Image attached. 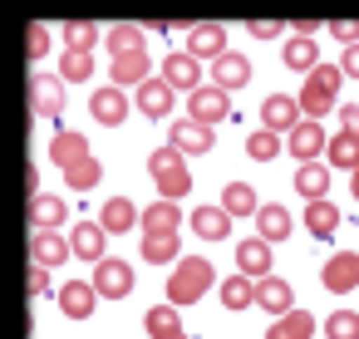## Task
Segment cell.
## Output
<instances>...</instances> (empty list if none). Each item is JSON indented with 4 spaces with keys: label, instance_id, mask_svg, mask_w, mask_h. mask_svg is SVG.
<instances>
[{
    "label": "cell",
    "instance_id": "1",
    "mask_svg": "<svg viewBox=\"0 0 359 339\" xmlns=\"http://www.w3.org/2000/svg\"><path fill=\"white\" fill-rule=\"evenodd\" d=\"M217 285V270H212V261L207 256H182L177 265H172V275H168V305H192V300H202L207 290Z\"/></svg>",
    "mask_w": 359,
    "mask_h": 339
},
{
    "label": "cell",
    "instance_id": "2",
    "mask_svg": "<svg viewBox=\"0 0 359 339\" xmlns=\"http://www.w3.org/2000/svg\"><path fill=\"white\" fill-rule=\"evenodd\" d=\"M339 79L344 69L339 64H315L300 84V113L305 118H325L330 109H339Z\"/></svg>",
    "mask_w": 359,
    "mask_h": 339
},
{
    "label": "cell",
    "instance_id": "3",
    "mask_svg": "<svg viewBox=\"0 0 359 339\" xmlns=\"http://www.w3.org/2000/svg\"><path fill=\"white\" fill-rule=\"evenodd\" d=\"M148 172H153V182H158L163 202H177V197H187V192H192L187 153H177L172 143H163V148H153V153H148Z\"/></svg>",
    "mask_w": 359,
    "mask_h": 339
},
{
    "label": "cell",
    "instance_id": "4",
    "mask_svg": "<svg viewBox=\"0 0 359 339\" xmlns=\"http://www.w3.org/2000/svg\"><path fill=\"white\" fill-rule=\"evenodd\" d=\"M187 118H197V123H207V128L226 123V118H231V94L217 89V84H202L197 94H187Z\"/></svg>",
    "mask_w": 359,
    "mask_h": 339
},
{
    "label": "cell",
    "instance_id": "5",
    "mask_svg": "<svg viewBox=\"0 0 359 339\" xmlns=\"http://www.w3.org/2000/svg\"><path fill=\"white\" fill-rule=\"evenodd\" d=\"M325 148H330V138H325L320 118H300V123L285 133V153H290L295 162H320Z\"/></svg>",
    "mask_w": 359,
    "mask_h": 339
},
{
    "label": "cell",
    "instance_id": "6",
    "mask_svg": "<svg viewBox=\"0 0 359 339\" xmlns=\"http://www.w3.org/2000/svg\"><path fill=\"white\" fill-rule=\"evenodd\" d=\"M94 290H99L104 300H123V295L133 290V265L118 261V256H104V261L94 265Z\"/></svg>",
    "mask_w": 359,
    "mask_h": 339
},
{
    "label": "cell",
    "instance_id": "7",
    "mask_svg": "<svg viewBox=\"0 0 359 339\" xmlns=\"http://www.w3.org/2000/svg\"><path fill=\"white\" fill-rule=\"evenodd\" d=\"M320 285H325L330 295H349V290L359 285V256H354V251H334V256L320 265Z\"/></svg>",
    "mask_w": 359,
    "mask_h": 339
},
{
    "label": "cell",
    "instance_id": "8",
    "mask_svg": "<svg viewBox=\"0 0 359 339\" xmlns=\"http://www.w3.org/2000/svg\"><path fill=\"white\" fill-rule=\"evenodd\" d=\"M163 79H168L172 89H182V94H197V89H202V60L187 55V50H177V55L163 60Z\"/></svg>",
    "mask_w": 359,
    "mask_h": 339
},
{
    "label": "cell",
    "instance_id": "9",
    "mask_svg": "<svg viewBox=\"0 0 359 339\" xmlns=\"http://www.w3.org/2000/svg\"><path fill=\"white\" fill-rule=\"evenodd\" d=\"M128 99H123V89L118 84H109V89H94L89 94V113H94V123H104V128H118L123 118H128Z\"/></svg>",
    "mask_w": 359,
    "mask_h": 339
},
{
    "label": "cell",
    "instance_id": "10",
    "mask_svg": "<svg viewBox=\"0 0 359 339\" xmlns=\"http://www.w3.org/2000/svg\"><path fill=\"white\" fill-rule=\"evenodd\" d=\"M212 84H217V89H226V94L246 89V84H251V60H246V55H236V50H226L222 60H212Z\"/></svg>",
    "mask_w": 359,
    "mask_h": 339
},
{
    "label": "cell",
    "instance_id": "11",
    "mask_svg": "<svg viewBox=\"0 0 359 339\" xmlns=\"http://www.w3.org/2000/svg\"><path fill=\"white\" fill-rule=\"evenodd\" d=\"M300 118H305L300 113V99H290V94H271L261 104V128H271V133H290Z\"/></svg>",
    "mask_w": 359,
    "mask_h": 339
},
{
    "label": "cell",
    "instance_id": "12",
    "mask_svg": "<svg viewBox=\"0 0 359 339\" xmlns=\"http://www.w3.org/2000/svg\"><path fill=\"white\" fill-rule=\"evenodd\" d=\"M271 241L266 236H246V241H236V265H241V275H251V280H266L271 275Z\"/></svg>",
    "mask_w": 359,
    "mask_h": 339
},
{
    "label": "cell",
    "instance_id": "13",
    "mask_svg": "<svg viewBox=\"0 0 359 339\" xmlns=\"http://www.w3.org/2000/svg\"><path fill=\"white\" fill-rule=\"evenodd\" d=\"M99 300H104V295L94 290V280H65V285H60V310H65L69 319H89Z\"/></svg>",
    "mask_w": 359,
    "mask_h": 339
},
{
    "label": "cell",
    "instance_id": "14",
    "mask_svg": "<svg viewBox=\"0 0 359 339\" xmlns=\"http://www.w3.org/2000/svg\"><path fill=\"white\" fill-rule=\"evenodd\" d=\"M30 104H35L40 118H55L65 109V79L60 74H35L30 79Z\"/></svg>",
    "mask_w": 359,
    "mask_h": 339
},
{
    "label": "cell",
    "instance_id": "15",
    "mask_svg": "<svg viewBox=\"0 0 359 339\" xmlns=\"http://www.w3.org/2000/svg\"><path fill=\"white\" fill-rule=\"evenodd\" d=\"M172 94H177V89H172L168 79H143L138 94H133V109H143V118H168Z\"/></svg>",
    "mask_w": 359,
    "mask_h": 339
},
{
    "label": "cell",
    "instance_id": "16",
    "mask_svg": "<svg viewBox=\"0 0 359 339\" xmlns=\"http://www.w3.org/2000/svg\"><path fill=\"white\" fill-rule=\"evenodd\" d=\"M168 143L177 148V153H212V128L207 123H197V118H177L172 128H168Z\"/></svg>",
    "mask_w": 359,
    "mask_h": 339
},
{
    "label": "cell",
    "instance_id": "17",
    "mask_svg": "<svg viewBox=\"0 0 359 339\" xmlns=\"http://www.w3.org/2000/svg\"><path fill=\"white\" fill-rule=\"evenodd\" d=\"M69 251H74V246H69L60 231H50V226H35V231H30V261H35V265H60Z\"/></svg>",
    "mask_w": 359,
    "mask_h": 339
},
{
    "label": "cell",
    "instance_id": "18",
    "mask_svg": "<svg viewBox=\"0 0 359 339\" xmlns=\"http://www.w3.org/2000/svg\"><path fill=\"white\" fill-rule=\"evenodd\" d=\"M187 55H197V60H222V55H226V25H192Z\"/></svg>",
    "mask_w": 359,
    "mask_h": 339
},
{
    "label": "cell",
    "instance_id": "19",
    "mask_svg": "<svg viewBox=\"0 0 359 339\" xmlns=\"http://www.w3.org/2000/svg\"><path fill=\"white\" fill-rule=\"evenodd\" d=\"M104 236H109V231H104L99 221H74L69 246H74L79 261H94V265H99V261H104Z\"/></svg>",
    "mask_w": 359,
    "mask_h": 339
},
{
    "label": "cell",
    "instance_id": "20",
    "mask_svg": "<svg viewBox=\"0 0 359 339\" xmlns=\"http://www.w3.org/2000/svg\"><path fill=\"white\" fill-rule=\"evenodd\" d=\"M256 305L271 310V314H290L295 310V290L280 275H266V280H256Z\"/></svg>",
    "mask_w": 359,
    "mask_h": 339
},
{
    "label": "cell",
    "instance_id": "21",
    "mask_svg": "<svg viewBox=\"0 0 359 339\" xmlns=\"http://www.w3.org/2000/svg\"><path fill=\"white\" fill-rule=\"evenodd\" d=\"M50 158H55L60 167H74V162H84V158H89V138H84V133H74V128H60V133L50 138Z\"/></svg>",
    "mask_w": 359,
    "mask_h": 339
},
{
    "label": "cell",
    "instance_id": "22",
    "mask_svg": "<svg viewBox=\"0 0 359 339\" xmlns=\"http://www.w3.org/2000/svg\"><path fill=\"white\" fill-rule=\"evenodd\" d=\"M133 221H143V216H138V207H133L128 197H109V202H104V212H99V226H104L109 236L133 231Z\"/></svg>",
    "mask_w": 359,
    "mask_h": 339
},
{
    "label": "cell",
    "instance_id": "23",
    "mask_svg": "<svg viewBox=\"0 0 359 339\" xmlns=\"http://www.w3.org/2000/svg\"><path fill=\"white\" fill-rule=\"evenodd\" d=\"M266 339H315V314L295 305L290 314H276V324L266 329Z\"/></svg>",
    "mask_w": 359,
    "mask_h": 339
},
{
    "label": "cell",
    "instance_id": "24",
    "mask_svg": "<svg viewBox=\"0 0 359 339\" xmlns=\"http://www.w3.org/2000/svg\"><path fill=\"white\" fill-rule=\"evenodd\" d=\"M280 64H285V69H295V74H310V69L320 64L315 40H310V35H290V40H285V50H280Z\"/></svg>",
    "mask_w": 359,
    "mask_h": 339
},
{
    "label": "cell",
    "instance_id": "25",
    "mask_svg": "<svg viewBox=\"0 0 359 339\" xmlns=\"http://www.w3.org/2000/svg\"><path fill=\"white\" fill-rule=\"evenodd\" d=\"M30 221H35V226H50V231H60V226L69 221V207H65V197L35 192V197H30Z\"/></svg>",
    "mask_w": 359,
    "mask_h": 339
},
{
    "label": "cell",
    "instance_id": "26",
    "mask_svg": "<svg viewBox=\"0 0 359 339\" xmlns=\"http://www.w3.org/2000/svg\"><path fill=\"white\" fill-rule=\"evenodd\" d=\"M231 221H236V216H226L222 207H197V212H192V231H197L202 241H226V236H231Z\"/></svg>",
    "mask_w": 359,
    "mask_h": 339
},
{
    "label": "cell",
    "instance_id": "27",
    "mask_svg": "<svg viewBox=\"0 0 359 339\" xmlns=\"http://www.w3.org/2000/svg\"><path fill=\"white\" fill-rule=\"evenodd\" d=\"M290 226H295V221H290V212H285L280 202H266V207L256 212V236H266L271 246H276V241H285V236H290Z\"/></svg>",
    "mask_w": 359,
    "mask_h": 339
},
{
    "label": "cell",
    "instance_id": "28",
    "mask_svg": "<svg viewBox=\"0 0 359 339\" xmlns=\"http://www.w3.org/2000/svg\"><path fill=\"white\" fill-rule=\"evenodd\" d=\"M305 231L310 236H320V241H330L334 231H339V207L334 202H305Z\"/></svg>",
    "mask_w": 359,
    "mask_h": 339
},
{
    "label": "cell",
    "instance_id": "29",
    "mask_svg": "<svg viewBox=\"0 0 359 339\" xmlns=\"http://www.w3.org/2000/svg\"><path fill=\"white\" fill-rule=\"evenodd\" d=\"M143 261H153V265L182 261V241H177V231H143Z\"/></svg>",
    "mask_w": 359,
    "mask_h": 339
},
{
    "label": "cell",
    "instance_id": "30",
    "mask_svg": "<svg viewBox=\"0 0 359 339\" xmlns=\"http://www.w3.org/2000/svg\"><path fill=\"white\" fill-rule=\"evenodd\" d=\"M325 187H330V167H325V162H300V167H295V192H300L305 202H320Z\"/></svg>",
    "mask_w": 359,
    "mask_h": 339
},
{
    "label": "cell",
    "instance_id": "31",
    "mask_svg": "<svg viewBox=\"0 0 359 339\" xmlns=\"http://www.w3.org/2000/svg\"><path fill=\"white\" fill-rule=\"evenodd\" d=\"M325 162H330V167L354 172V167H359V133L339 128V138H330V148H325Z\"/></svg>",
    "mask_w": 359,
    "mask_h": 339
},
{
    "label": "cell",
    "instance_id": "32",
    "mask_svg": "<svg viewBox=\"0 0 359 339\" xmlns=\"http://www.w3.org/2000/svg\"><path fill=\"white\" fill-rule=\"evenodd\" d=\"M104 45H109V55H114V60H118V55H143V50H148L143 25H114V30L104 35Z\"/></svg>",
    "mask_w": 359,
    "mask_h": 339
},
{
    "label": "cell",
    "instance_id": "33",
    "mask_svg": "<svg viewBox=\"0 0 359 339\" xmlns=\"http://www.w3.org/2000/svg\"><path fill=\"white\" fill-rule=\"evenodd\" d=\"M222 212H226V216H256L261 202H256V192H251L246 182H226V187H222Z\"/></svg>",
    "mask_w": 359,
    "mask_h": 339
},
{
    "label": "cell",
    "instance_id": "34",
    "mask_svg": "<svg viewBox=\"0 0 359 339\" xmlns=\"http://www.w3.org/2000/svg\"><path fill=\"white\" fill-rule=\"evenodd\" d=\"M109 74H114V84H118V89H123V84H133V89H138V84L148 79V50H143V55H118V60L109 64Z\"/></svg>",
    "mask_w": 359,
    "mask_h": 339
},
{
    "label": "cell",
    "instance_id": "35",
    "mask_svg": "<svg viewBox=\"0 0 359 339\" xmlns=\"http://www.w3.org/2000/svg\"><path fill=\"white\" fill-rule=\"evenodd\" d=\"M222 305H226V310L256 305V280H251V275H226V280H222Z\"/></svg>",
    "mask_w": 359,
    "mask_h": 339
},
{
    "label": "cell",
    "instance_id": "36",
    "mask_svg": "<svg viewBox=\"0 0 359 339\" xmlns=\"http://www.w3.org/2000/svg\"><path fill=\"white\" fill-rule=\"evenodd\" d=\"M65 182L74 187V192H94V182H104V162L89 153L84 162H74V167H65Z\"/></svg>",
    "mask_w": 359,
    "mask_h": 339
},
{
    "label": "cell",
    "instance_id": "37",
    "mask_svg": "<svg viewBox=\"0 0 359 339\" xmlns=\"http://www.w3.org/2000/svg\"><path fill=\"white\" fill-rule=\"evenodd\" d=\"M280 133H271V128H256L251 138H246V158L251 162H271V158H280Z\"/></svg>",
    "mask_w": 359,
    "mask_h": 339
},
{
    "label": "cell",
    "instance_id": "38",
    "mask_svg": "<svg viewBox=\"0 0 359 339\" xmlns=\"http://www.w3.org/2000/svg\"><path fill=\"white\" fill-rule=\"evenodd\" d=\"M177 221H182L177 202H153V207H143V231H177Z\"/></svg>",
    "mask_w": 359,
    "mask_h": 339
},
{
    "label": "cell",
    "instance_id": "39",
    "mask_svg": "<svg viewBox=\"0 0 359 339\" xmlns=\"http://www.w3.org/2000/svg\"><path fill=\"white\" fill-rule=\"evenodd\" d=\"M99 40H104V30H99V25H89V20H74V25H65V50H79V55H89Z\"/></svg>",
    "mask_w": 359,
    "mask_h": 339
},
{
    "label": "cell",
    "instance_id": "40",
    "mask_svg": "<svg viewBox=\"0 0 359 339\" xmlns=\"http://www.w3.org/2000/svg\"><path fill=\"white\" fill-rule=\"evenodd\" d=\"M143 324H148V334H153V339H163V334H177V329H182V319H177V305H153Z\"/></svg>",
    "mask_w": 359,
    "mask_h": 339
},
{
    "label": "cell",
    "instance_id": "41",
    "mask_svg": "<svg viewBox=\"0 0 359 339\" xmlns=\"http://www.w3.org/2000/svg\"><path fill=\"white\" fill-rule=\"evenodd\" d=\"M325 339H359V314L354 310H334L325 319Z\"/></svg>",
    "mask_w": 359,
    "mask_h": 339
},
{
    "label": "cell",
    "instance_id": "42",
    "mask_svg": "<svg viewBox=\"0 0 359 339\" xmlns=\"http://www.w3.org/2000/svg\"><path fill=\"white\" fill-rule=\"evenodd\" d=\"M89 74H94V60L79 55V50H65V69H60V79H65V84H84Z\"/></svg>",
    "mask_w": 359,
    "mask_h": 339
},
{
    "label": "cell",
    "instance_id": "43",
    "mask_svg": "<svg viewBox=\"0 0 359 339\" xmlns=\"http://www.w3.org/2000/svg\"><path fill=\"white\" fill-rule=\"evenodd\" d=\"M330 35L339 40V50H349V45H359V20H334Z\"/></svg>",
    "mask_w": 359,
    "mask_h": 339
},
{
    "label": "cell",
    "instance_id": "44",
    "mask_svg": "<svg viewBox=\"0 0 359 339\" xmlns=\"http://www.w3.org/2000/svg\"><path fill=\"white\" fill-rule=\"evenodd\" d=\"M25 50H30V60H45L50 55V30L45 25H30V45Z\"/></svg>",
    "mask_w": 359,
    "mask_h": 339
},
{
    "label": "cell",
    "instance_id": "45",
    "mask_svg": "<svg viewBox=\"0 0 359 339\" xmlns=\"http://www.w3.org/2000/svg\"><path fill=\"white\" fill-rule=\"evenodd\" d=\"M246 30H251V40H280L285 25H280V20H251Z\"/></svg>",
    "mask_w": 359,
    "mask_h": 339
},
{
    "label": "cell",
    "instance_id": "46",
    "mask_svg": "<svg viewBox=\"0 0 359 339\" xmlns=\"http://www.w3.org/2000/svg\"><path fill=\"white\" fill-rule=\"evenodd\" d=\"M30 295H50V265H30Z\"/></svg>",
    "mask_w": 359,
    "mask_h": 339
},
{
    "label": "cell",
    "instance_id": "47",
    "mask_svg": "<svg viewBox=\"0 0 359 339\" xmlns=\"http://www.w3.org/2000/svg\"><path fill=\"white\" fill-rule=\"evenodd\" d=\"M339 64H344V79H359V45H349L339 55Z\"/></svg>",
    "mask_w": 359,
    "mask_h": 339
},
{
    "label": "cell",
    "instance_id": "48",
    "mask_svg": "<svg viewBox=\"0 0 359 339\" xmlns=\"http://www.w3.org/2000/svg\"><path fill=\"white\" fill-rule=\"evenodd\" d=\"M339 128L359 133V109H354V104H339Z\"/></svg>",
    "mask_w": 359,
    "mask_h": 339
},
{
    "label": "cell",
    "instance_id": "49",
    "mask_svg": "<svg viewBox=\"0 0 359 339\" xmlns=\"http://www.w3.org/2000/svg\"><path fill=\"white\" fill-rule=\"evenodd\" d=\"M349 192H354V202H359V167H354V182H349Z\"/></svg>",
    "mask_w": 359,
    "mask_h": 339
},
{
    "label": "cell",
    "instance_id": "50",
    "mask_svg": "<svg viewBox=\"0 0 359 339\" xmlns=\"http://www.w3.org/2000/svg\"><path fill=\"white\" fill-rule=\"evenodd\" d=\"M163 339H187V334H182V329H177V334H163Z\"/></svg>",
    "mask_w": 359,
    "mask_h": 339
}]
</instances>
